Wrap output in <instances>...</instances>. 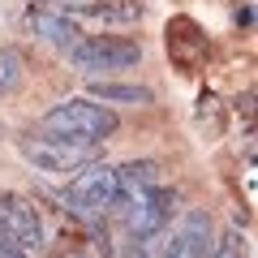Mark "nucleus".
I'll list each match as a JSON object with an SVG mask.
<instances>
[{"label":"nucleus","mask_w":258,"mask_h":258,"mask_svg":"<svg viewBox=\"0 0 258 258\" xmlns=\"http://www.w3.org/2000/svg\"><path fill=\"white\" fill-rule=\"evenodd\" d=\"M69 18H91V22H142V5L138 0H86L78 5Z\"/></svg>","instance_id":"nucleus-9"},{"label":"nucleus","mask_w":258,"mask_h":258,"mask_svg":"<svg viewBox=\"0 0 258 258\" xmlns=\"http://www.w3.org/2000/svg\"><path fill=\"white\" fill-rule=\"evenodd\" d=\"M18 147L35 164V172H47V176H74L86 164H95L91 142H74V138H60V134H26Z\"/></svg>","instance_id":"nucleus-2"},{"label":"nucleus","mask_w":258,"mask_h":258,"mask_svg":"<svg viewBox=\"0 0 258 258\" xmlns=\"http://www.w3.org/2000/svg\"><path fill=\"white\" fill-rule=\"evenodd\" d=\"M26 78V60L18 47H0V95H13Z\"/></svg>","instance_id":"nucleus-12"},{"label":"nucleus","mask_w":258,"mask_h":258,"mask_svg":"<svg viewBox=\"0 0 258 258\" xmlns=\"http://www.w3.org/2000/svg\"><path fill=\"white\" fill-rule=\"evenodd\" d=\"M125 258H147V254H142V249H138V245H134V249H129V254H125Z\"/></svg>","instance_id":"nucleus-15"},{"label":"nucleus","mask_w":258,"mask_h":258,"mask_svg":"<svg viewBox=\"0 0 258 258\" xmlns=\"http://www.w3.org/2000/svg\"><path fill=\"white\" fill-rule=\"evenodd\" d=\"M207 258H245V245H241L237 232H224L220 241H211V254Z\"/></svg>","instance_id":"nucleus-13"},{"label":"nucleus","mask_w":258,"mask_h":258,"mask_svg":"<svg viewBox=\"0 0 258 258\" xmlns=\"http://www.w3.org/2000/svg\"><path fill=\"white\" fill-rule=\"evenodd\" d=\"M0 237H9L22 249H39L43 245V220H39L35 203L22 198L13 189H0Z\"/></svg>","instance_id":"nucleus-6"},{"label":"nucleus","mask_w":258,"mask_h":258,"mask_svg":"<svg viewBox=\"0 0 258 258\" xmlns=\"http://www.w3.org/2000/svg\"><path fill=\"white\" fill-rule=\"evenodd\" d=\"M39 125H43V134H60V138L99 147L103 138L116 134V112L99 99H64L56 108H47Z\"/></svg>","instance_id":"nucleus-1"},{"label":"nucleus","mask_w":258,"mask_h":258,"mask_svg":"<svg viewBox=\"0 0 258 258\" xmlns=\"http://www.w3.org/2000/svg\"><path fill=\"white\" fill-rule=\"evenodd\" d=\"M69 60L82 69V74H103V69H134L142 60V47L134 39H120V35H86L69 47Z\"/></svg>","instance_id":"nucleus-4"},{"label":"nucleus","mask_w":258,"mask_h":258,"mask_svg":"<svg viewBox=\"0 0 258 258\" xmlns=\"http://www.w3.org/2000/svg\"><path fill=\"white\" fill-rule=\"evenodd\" d=\"M172 211H176V194L164 189V185H151V189L125 198V228L138 241L159 237L168 228V220H172Z\"/></svg>","instance_id":"nucleus-5"},{"label":"nucleus","mask_w":258,"mask_h":258,"mask_svg":"<svg viewBox=\"0 0 258 258\" xmlns=\"http://www.w3.org/2000/svg\"><path fill=\"white\" fill-rule=\"evenodd\" d=\"M26 26L35 30L39 39H47L52 47H64V52L82 39V30H78V22L69 18V9H60V13H56V9H30L26 13Z\"/></svg>","instance_id":"nucleus-8"},{"label":"nucleus","mask_w":258,"mask_h":258,"mask_svg":"<svg viewBox=\"0 0 258 258\" xmlns=\"http://www.w3.org/2000/svg\"><path fill=\"white\" fill-rule=\"evenodd\" d=\"M151 185H159V164H155V159H129V164L116 168L120 203L134 198V194H142V189H151ZM120 203H116V207H120Z\"/></svg>","instance_id":"nucleus-10"},{"label":"nucleus","mask_w":258,"mask_h":258,"mask_svg":"<svg viewBox=\"0 0 258 258\" xmlns=\"http://www.w3.org/2000/svg\"><path fill=\"white\" fill-rule=\"evenodd\" d=\"M211 241H215L211 215L194 207V211H185L181 224L172 228V237H168V245H164V258H207L211 254Z\"/></svg>","instance_id":"nucleus-7"},{"label":"nucleus","mask_w":258,"mask_h":258,"mask_svg":"<svg viewBox=\"0 0 258 258\" xmlns=\"http://www.w3.org/2000/svg\"><path fill=\"white\" fill-rule=\"evenodd\" d=\"M64 203L74 207L78 215L86 220H103L112 207L120 203V189H116V168L108 164H86L82 172L69 176V189H64Z\"/></svg>","instance_id":"nucleus-3"},{"label":"nucleus","mask_w":258,"mask_h":258,"mask_svg":"<svg viewBox=\"0 0 258 258\" xmlns=\"http://www.w3.org/2000/svg\"><path fill=\"white\" fill-rule=\"evenodd\" d=\"M91 99H99V103H151L155 91L151 86H134V82H95Z\"/></svg>","instance_id":"nucleus-11"},{"label":"nucleus","mask_w":258,"mask_h":258,"mask_svg":"<svg viewBox=\"0 0 258 258\" xmlns=\"http://www.w3.org/2000/svg\"><path fill=\"white\" fill-rule=\"evenodd\" d=\"M0 258H26V249H22V245H13L9 237H0Z\"/></svg>","instance_id":"nucleus-14"}]
</instances>
